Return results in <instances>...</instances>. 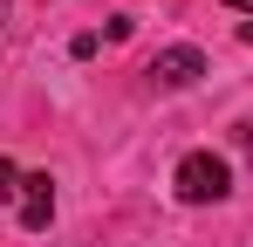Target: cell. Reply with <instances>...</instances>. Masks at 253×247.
<instances>
[{"label":"cell","mask_w":253,"mask_h":247,"mask_svg":"<svg viewBox=\"0 0 253 247\" xmlns=\"http://www.w3.org/2000/svg\"><path fill=\"white\" fill-rule=\"evenodd\" d=\"M240 41H247V48H253V21H247V28H240Z\"/></svg>","instance_id":"8992f818"},{"label":"cell","mask_w":253,"mask_h":247,"mask_svg":"<svg viewBox=\"0 0 253 247\" xmlns=\"http://www.w3.org/2000/svg\"><path fill=\"white\" fill-rule=\"evenodd\" d=\"M7 7H14V0H0V28H7Z\"/></svg>","instance_id":"52a82bcc"},{"label":"cell","mask_w":253,"mask_h":247,"mask_svg":"<svg viewBox=\"0 0 253 247\" xmlns=\"http://www.w3.org/2000/svg\"><path fill=\"white\" fill-rule=\"evenodd\" d=\"M21 227H28V234H42L48 220H55V179H48V172H21Z\"/></svg>","instance_id":"3957f363"},{"label":"cell","mask_w":253,"mask_h":247,"mask_svg":"<svg viewBox=\"0 0 253 247\" xmlns=\"http://www.w3.org/2000/svg\"><path fill=\"white\" fill-rule=\"evenodd\" d=\"M199 76H206V55H199L192 41H178V48H158V55H151V82H165V89H192Z\"/></svg>","instance_id":"7a4b0ae2"},{"label":"cell","mask_w":253,"mask_h":247,"mask_svg":"<svg viewBox=\"0 0 253 247\" xmlns=\"http://www.w3.org/2000/svg\"><path fill=\"white\" fill-rule=\"evenodd\" d=\"M0 199H21V172H14V158H0Z\"/></svg>","instance_id":"277c9868"},{"label":"cell","mask_w":253,"mask_h":247,"mask_svg":"<svg viewBox=\"0 0 253 247\" xmlns=\"http://www.w3.org/2000/svg\"><path fill=\"white\" fill-rule=\"evenodd\" d=\"M171 192H178L185 206H219L226 192H233V172H226L219 151H185L178 172H171Z\"/></svg>","instance_id":"6da1fadb"},{"label":"cell","mask_w":253,"mask_h":247,"mask_svg":"<svg viewBox=\"0 0 253 247\" xmlns=\"http://www.w3.org/2000/svg\"><path fill=\"white\" fill-rule=\"evenodd\" d=\"M226 7H233V14H253V0H226Z\"/></svg>","instance_id":"5b68a950"}]
</instances>
